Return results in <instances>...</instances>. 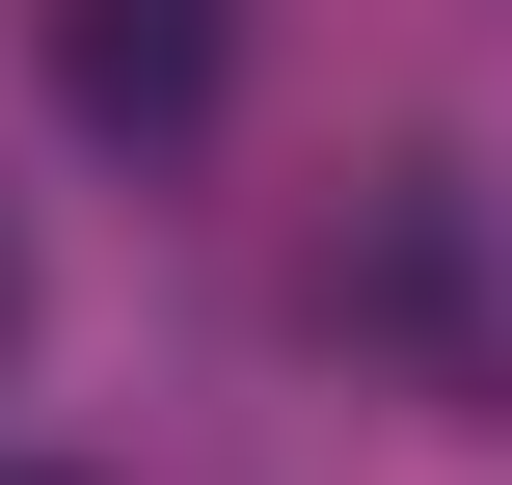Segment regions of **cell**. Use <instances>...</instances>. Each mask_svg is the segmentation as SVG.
<instances>
[{
  "mask_svg": "<svg viewBox=\"0 0 512 485\" xmlns=\"http://www.w3.org/2000/svg\"><path fill=\"white\" fill-rule=\"evenodd\" d=\"M54 108L81 135H189L216 108V0H54Z\"/></svg>",
  "mask_w": 512,
  "mask_h": 485,
  "instance_id": "6da1fadb",
  "label": "cell"
},
{
  "mask_svg": "<svg viewBox=\"0 0 512 485\" xmlns=\"http://www.w3.org/2000/svg\"><path fill=\"white\" fill-rule=\"evenodd\" d=\"M0 351H27V216H0Z\"/></svg>",
  "mask_w": 512,
  "mask_h": 485,
  "instance_id": "7a4b0ae2",
  "label": "cell"
},
{
  "mask_svg": "<svg viewBox=\"0 0 512 485\" xmlns=\"http://www.w3.org/2000/svg\"><path fill=\"white\" fill-rule=\"evenodd\" d=\"M0 485H27V459H0Z\"/></svg>",
  "mask_w": 512,
  "mask_h": 485,
  "instance_id": "3957f363",
  "label": "cell"
}]
</instances>
